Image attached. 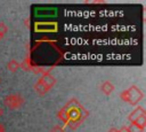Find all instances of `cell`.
I'll list each match as a JSON object with an SVG mask.
<instances>
[{"label":"cell","instance_id":"1","mask_svg":"<svg viewBox=\"0 0 146 132\" xmlns=\"http://www.w3.org/2000/svg\"><path fill=\"white\" fill-rule=\"evenodd\" d=\"M89 116V111L76 100L71 99L64 108H62L57 112V117L72 130H76V127Z\"/></svg>","mask_w":146,"mask_h":132},{"label":"cell","instance_id":"2","mask_svg":"<svg viewBox=\"0 0 146 132\" xmlns=\"http://www.w3.org/2000/svg\"><path fill=\"white\" fill-rule=\"evenodd\" d=\"M120 98H121L122 101H124V102H127L131 106H137L143 100L144 93L138 86L132 85L128 90H124L123 92H121Z\"/></svg>","mask_w":146,"mask_h":132},{"label":"cell","instance_id":"3","mask_svg":"<svg viewBox=\"0 0 146 132\" xmlns=\"http://www.w3.org/2000/svg\"><path fill=\"white\" fill-rule=\"evenodd\" d=\"M3 103L9 109H18V108H21L23 106L24 99L19 94H9V95L5 96Z\"/></svg>","mask_w":146,"mask_h":132},{"label":"cell","instance_id":"4","mask_svg":"<svg viewBox=\"0 0 146 132\" xmlns=\"http://www.w3.org/2000/svg\"><path fill=\"white\" fill-rule=\"evenodd\" d=\"M39 80L50 91L55 85H56V83H57V80H56V78L49 72V71H46V72H42V76L39 78Z\"/></svg>","mask_w":146,"mask_h":132},{"label":"cell","instance_id":"5","mask_svg":"<svg viewBox=\"0 0 146 132\" xmlns=\"http://www.w3.org/2000/svg\"><path fill=\"white\" fill-rule=\"evenodd\" d=\"M145 115H146V110L144 109V107L138 106L137 108H135V109L128 115V119H129L130 123H132V122H135L136 119H138L139 117L145 116Z\"/></svg>","mask_w":146,"mask_h":132},{"label":"cell","instance_id":"6","mask_svg":"<svg viewBox=\"0 0 146 132\" xmlns=\"http://www.w3.org/2000/svg\"><path fill=\"white\" fill-rule=\"evenodd\" d=\"M99 88H100V91L103 92V94H105V95H110L113 91H114V85L110 81V80H105V81H103L102 83V85L99 86Z\"/></svg>","mask_w":146,"mask_h":132},{"label":"cell","instance_id":"7","mask_svg":"<svg viewBox=\"0 0 146 132\" xmlns=\"http://www.w3.org/2000/svg\"><path fill=\"white\" fill-rule=\"evenodd\" d=\"M33 88H34V91H35L39 95H44V94H47V93L49 92V90H48V88H47L40 80H38V81L34 84Z\"/></svg>","mask_w":146,"mask_h":132},{"label":"cell","instance_id":"8","mask_svg":"<svg viewBox=\"0 0 146 132\" xmlns=\"http://www.w3.org/2000/svg\"><path fill=\"white\" fill-rule=\"evenodd\" d=\"M21 68V63L16 60H10L8 63H7V69L11 72H16L18 69Z\"/></svg>","mask_w":146,"mask_h":132},{"label":"cell","instance_id":"9","mask_svg":"<svg viewBox=\"0 0 146 132\" xmlns=\"http://www.w3.org/2000/svg\"><path fill=\"white\" fill-rule=\"evenodd\" d=\"M130 124H133V125H136V126L140 127L141 130H144V129L146 127V115H145V116L139 117L138 119H136L135 122H132V123H130Z\"/></svg>","mask_w":146,"mask_h":132},{"label":"cell","instance_id":"10","mask_svg":"<svg viewBox=\"0 0 146 132\" xmlns=\"http://www.w3.org/2000/svg\"><path fill=\"white\" fill-rule=\"evenodd\" d=\"M128 129H129V132H143L144 131V130H141L140 127H138V126H136L133 124H130L128 126Z\"/></svg>","mask_w":146,"mask_h":132},{"label":"cell","instance_id":"11","mask_svg":"<svg viewBox=\"0 0 146 132\" xmlns=\"http://www.w3.org/2000/svg\"><path fill=\"white\" fill-rule=\"evenodd\" d=\"M7 31H8V26L3 22H0V33L5 36L7 33Z\"/></svg>","mask_w":146,"mask_h":132},{"label":"cell","instance_id":"12","mask_svg":"<svg viewBox=\"0 0 146 132\" xmlns=\"http://www.w3.org/2000/svg\"><path fill=\"white\" fill-rule=\"evenodd\" d=\"M49 132H66V131H65V129H64L63 126H60V125H55Z\"/></svg>","mask_w":146,"mask_h":132},{"label":"cell","instance_id":"13","mask_svg":"<svg viewBox=\"0 0 146 132\" xmlns=\"http://www.w3.org/2000/svg\"><path fill=\"white\" fill-rule=\"evenodd\" d=\"M84 3H88V5H104V3H106V2L98 0V1H84Z\"/></svg>","mask_w":146,"mask_h":132},{"label":"cell","instance_id":"14","mask_svg":"<svg viewBox=\"0 0 146 132\" xmlns=\"http://www.w3.org/2000/svg\"><path fill=\"white\" fill-rule=\"evenodd\" d=\"M117 132H129V129H128V126H122L120 130H117Z\"/></svg>","mask_w":146,"mask_h":132},{"label":"cell","instance_id":"15","mask_svg":"<svg viewBox=\"0 0 146 132\" xmlns=\"http://www.w3.org/2000/svg\"><path fill=\"white\" fill-rule=\"evenodd\" d=\"M107 132H117V129H115V127H111Z\"/></svg>","mask_w":146,"mask_h":132},{"label":"cell","instance_id":"16","mask_svg":"<svg viewBox=\"0 0 146 132\" xmlns=\"http://www.w3.org/2000/svg\"><path fill=\"white\" fill-rule=\"evenodd\" d=\"M5 130H6V129H5L3 124H1V123H0V132H5Z\"/></svg>","mask_w":146,"mask_h":132},{"label":"cell","instance_id":"17","mask_svg":"<svg viewBox=\"0 0 146 132\" xmlns=\"http://www.w3.org/2000/svg\"><path fill=\"white\" fill-rule=\"evenodd\" d=\"M24 23H25V25H26V26H29V24H30V21H29V20L26 18V20L24 21Z\"/></svg>","mask_w":146,"mask_h":132},{"label":"cell","instance_id":"18","mask_svg":"<svg viewBox=\"0 0 146 132\" xmlns=\"http://www.w3.org/2000/svg\"><path fill=\"white\" fill-rule=\"evenodd\" d=\"M2 115H3V109H2V108H0V117H1Z\"/></svg>","mask_w":146,"mask_h":132},{"label":"cell","instance_id":"19","mask_svg":"<svg viewBox=\"0 0 146 132\" xmlns=\"http://www.w3.org/2000/svg\"><path fill=\"white\" fill-rule=\"evenodd\" d=\"M2 38H3V34H1V33H0V41L2 40Z\"/></svg>","mask_w":146,"mask_h":132},{"label":"cell","instance_id":"20","mask_svg":"<svg viewBox=\"0 0 146 132\" xmlns=\"http://www.w3.org/2000/svg\"><path fill=\"white\" fill-rule=\"evenodd\" d=\"M0 81H1V79H0Z\"/></svg>","mask_w":146,"mask_h":132}]
</instances>
